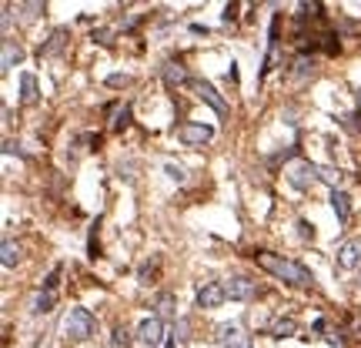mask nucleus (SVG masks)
<instances>
[{
	"mask_svg": "<svg viewBox=\"0 0 361 348\" xmlns=\"http://www.w3.org/2000/svg\"><path fill=\"white\" fill-rule=\"evenodd\" d=\"M254 261L267 271V275H274L278 281H288V285H298V288H311L315 285V275L304 268L301 261H291L285 254H274V252H254Z\"/></svg>",
	"mask_w": 361,
	"mask_h": 348,
	"instance_id": "f257e3e1",
	"label": "nucleus"
},
{
	"mask_svg": "<svg viewBox=\"0 0 361 348\" xmlns=\"http://www.w3.org/2000/svg\"><path fill=\"white\" fill-rule=\"evenodd\" d=\"M94 329H97V322L87 308H71L67 318H64V335H67L71 342H87V338L94 335Z\"/></svg>",
	"mask_w": 361,
	"mask_h": 348,
	"instance_id": "f03ea898",
	"label": "nucleus"
},
{
	"mask_svg": "<svg viewBox=\"0 0 361 348\" xmlns=\"http://www.w3.org/2000/svg\"><path fill=\"white\" fill-rule=\"evenodd\" d=\"M285 177H288L291 188L308 191V188L318 181V164H311V161H294V164H288L285 168Z\"/></svg>",
	"mask_w": 361,
	"mask_h": 348,
	"instance_id": "7ed1b4c3",
	"label": "nucleus"
},
{
	"mask_svg": "<svg viewBox=\"0 0 361 348\" xmlns=\"http://www.w3.org/2000/svg\"><path fill=\"white\" fill-rule=\"evenodd\" d=\"M137 342H141V348H157L164 342V322H161L157 315L144 318V322L137 325Z\"/></svg>",
	"mask_w": 361,
	"mask_h": 348,
	"instance_id": "20e7f679",
	"label": "nucleus"
},
{
	"mask_svg": "<svg viewBox=\"0 0 361 348\" xmlns=\"http://www.w3.org/2000/svg\"><path fill=\"white\" fill-rule=\"evenodd\" d=\"M224 285V295H228L231 302H251V298H258V281H251V278H228V281H221Z\"/></svg>",
	"mask_w": 361,
	"mask_h": 348,
	"instance_id": "39448f33",
	"label": "nucleus"
},
{
	"mask_svg": "<svg viewBox=\"0 0 361 348\" xmlns=\"http://www.w3.org/2000/svg\"><path fill=\"white\" fill-rule=\"evenodd\" d=\"M224 302H228V295H224L221 281H204L197 288V308H221Z\"/></svg>",
	"mask_w": 361,
	"mask_h": 348,
	"instance_id": "423d86ee",
	"label": "nucleus"
},
{
	"mask_svg": "<svg viewBox=\"0 0 361 348\" xmlns=\"http://www.w3.org/2000/svg\"><path fill=\"white\" fill-rule=\"evenodd\" d=\"M177 137H181V144H188V148H204L214 131H211L208 124H181L177 128Z\"/></svg>",
	"mask_w": 361,
	"mask_h": 348,
	"instance_id": "0eeeda50",
	"label": "nucleus"
},
{
	"mask_svg": "<svg viewBox=\"0 0 361 348\" xmlns=\"http://www.w3.org/2000/svg\"><path fill=\"white\" fill-rule=\"evenodd\" d=\"M214 342L221 348H251V338L241 331V325H218Z\"/></svg>",
	"mask_w": 361,
	"mask_h": 348,
	"instance_id": "6e6552de",
	"label": "nucleus"
},
{
	"mask_svg": "<svg viewBox=\"0 0 361 348\" xmlns=\"http://www.w3.org/2000/svg\"><path fill=\"white\" fill-rule=\"evenodd\" d=\"M188 87H191V91H194V94H197V97H201L204 104H211V107H214L218 114H228V101H224V97L218 94V91L211 87L208 80H191Z\"/></svg>",
	"mask_w": 361,
	"mask_h": 348,
	"instance_id": "1a4fd4ad",
	"label": "nucleus"
},
{
	"mask_svg": "<svg viewBox=\"0 0 361 348\" xmlns=\"http://www.w3.org/2000/svg\"><path fill=\"white\" fill-rule=\"evenodd\" d=\"M161 78L168 80L171 87H177V84H191V78H188V71H184V64L181 60H164V67H161Z\"/></svg>",
	"mask_w": 361,
	"mask_h": 348,
	"instance_id": "9d476101",
	"label": "nucleus"
},
{
	"mask_svg": "<svg viewBox=\"0 0 361 348\" xmlns=\"http://www.w3.org/2000/svg\"><path fill=\"white\" fill-rule=\"evenodd\" d=\"M358 261H361V241H344L342 248H338V265L342 268H358Z\"/></svg>",
	"mask_w": 361,
	"mask_h": 348,
	"instance_id": "9b49d317",
	"label": "nucleus"
},
{
	"mask_svg": "<svg viewBox=\"0 0 361 348\" xmlns=\"http://www.w3.org/2000/svg\"><path fill=\"white\" fill-rule=\"evenodd\" d=\"M331 208H335V214H338V221L342 225H348L351 221V198L338 188V191H331Z\"/></svg>",
	"mask_w": 361,
	"mask_h": 348,
	"instance_id": "f8f14e48",
	"label": "nucleus"
},
{
	"mask_svg": "<svg viewBox=\"0 0 361 348\" xmlns=\"http://www.w3.org/2000/svg\"><path fill=\"white\" fill-rule=\"evenodd\" d=\"M267 331H271V338H291V335H298V322L294 318H274Z\"/></svg>",
	"mask_w": 361,
	"mask_h": 348,
	"instance_id": "ddd939ff",
	"label": "nucleus"
},
{
	"mask_svg": "<svg viewBox=\"0 0 361 348\" xmlns=\"http://www.w3.org/2000/svg\"><path fill=\"white\" fill-rule=\"evenodd\" d=\"M20 58H24V54H20V47H14V40H3V54H0V71L7 74V71H10L14 64H20Z\"/></svg>",
	"mask_w": 361,
	"mask_h": 348,
	"instance_id": "4468645a",
	"label": "nucleus"
},
{
	"mask_svg": "<svg viewBox=\"0 0 361 348\" xmlns=\"http://www.w3.org/2000/svg\"><path fill=\"white\" fill-rule=\"evenodd\" d=\"M20 101L24 104H37V80H34V74H20Z\"/></svg>",
	"mask_w": 361,
	"mask_h": 348,
	"instance_id": "2eb2a0df",
	"label": "nucleus"
},
{
	"mask_svg": "<svg viewBox=\"0 0 361 348\" xmlns=\"http://www.w3.org/2000/svg\"><path fill=\"white\" fill-rule=\"evenodd\" d=\"M315 67H318V60L311 58V54H301V58L294 60V78L298 80H308L315 74Z\"/></svg>",
	"mask_w": 361,
	"mask_h": 348,
	"instance_id": "dca6fc26",
	"label": "nucleus"
},
{
	"mask_svg": "<svg viewBox=\"0 0 361 348\" xmlns=\"http://www.w3.org/2000/svg\"><path fill=\"white\" fill-rule=\"evenodd\" d=\"M157 318H177V302H174L171 291H164L157 298Z\"/></svg>",
	"mask_w": 361,
	"mask_h": 348,
	"instance_id": "f3484780",
	"label": "nucleus"
},
{
	"mask_svg": "<svg viewBox=\"0 0 361 348\" xmlns=\"http://www.w3.org/2000/svg\"><path fill=\"white\" fill-rule=\"evenodd\" d=\"M64 37H67V31H54V34H51V44H47V47H40V58H54V54H60Z\"/></svg>",
	"mask_w": 361,
	"mask_h": 348,
	"instance_id": "a211bd4d",
	"label": "nucleus"
},
{
	"mask_svg": "<svg viewBox=\"0 0 361 348\" xmlns=\"http://www.w3.org/2000/svg\"><path fill=\"white\" fill-rule=\"evenodd\" d=\"M20 261V245H14L10 238L3 241V268H14Z\"/></svg>",
	"mask_w": 361,
	"mask_h": 348,
	"instance_id": "6ab92c4d",
	"label": "nucleus"
},
{
	"mask_svg": "<svg viewBox=\"0 0 361 348\" xmlns=\"http://www.w3.org/2000/svg\"><path fill=\"white\" fill-rule=\"evenodd\" d=\"M318 177L331 184V191H338V184H342V171H338V168H328V164H324V168H318Z\"/></svg>",
	"mask_w": 361,
	"mask_h": 348,
	"instance_id": "aec40b11",
	"label": "nucleus"
},
{
	"mask_svg": "<svg viewBox=\"0 0 361 348\" xmlns=\"http://www.w3.org/2000/svg\"><path fill=\"white\" fill-rule=\"evenodd\" d=\"M51 308H54V291H40L37 298H34V311L44 315V311H51Z\"/></svg>",
	"mask_w": 361,
	"mask_h": 348,
	"instance_id": "412c9836",
	"label": "nucleus"
},
{
	"mask_svg": "<svg viewBox=\"0 0 361 348\" xmlns=\"http://www.w3.org/2000/svg\"><path fill=\"white\" fill-rule=\"evenodd\" d=\"M134 342V331L127 325H117L114 329V348H127Z\"/></svg>",
	"mask_w": 361,
	"mask_h": 348,
	"instance_id": "4be33fe9",
	"label": "nucleus"
},
{
	"mask_svg": "<svg viewBox=\"0 0 361 348\" xmlns=\"http://www.w3.org/2000/svg\"><path fill=\"white\" fill-rule=\"evenodd\" d=\"M191 338V322L188 318H177L174 322V342H188Z\"/></svg>",
	"mask_w": 361,
	"mask_h": 348,
	"instance_id": "5701e85b",
	"label": "nucleus"
},
{
	"mask_svg": "<svg viewBox=\"0 0 361 348\" xmlns=\"http://www.w3.org/2000/svg\"><path fill=\"white\" fill-rule=\"evenodd\" d=\"M127 124H131V107H121V111H117V117H114V124H111V128H114V131H124Z\"/></svg>",
	"mask_w": 361,
	"mask_h": 348,
	"instance_id": "b1692460",
	"label": "nucleus"
},
{
	"mask_svg": "<svg viewBox=\"0 0 361 348\" xmlns=\"http://www.w3.org/2000/svg\"><path fill=\"white\" fill-rule=\"evenodd\" d=\"M342 128H344V131H355V134H361V114H344L342 117Z\"/></svg>",
	"mask_w": 361,
	"mask_h": 348,
	"instance_id": "393cba45",
	"label": "nucleus"
},
{
	"mask_svg": "<svg viewBox=\"0 0 361 348\" xmlns=\"http://www.w3.org/2000/svg\"><path fill=\"white\" fill-rule=\"evenodd\" d=\"M164 171H168V177H171V181H177V184H184V181H188V171H184L181 164H168Z\"/></svg>",
	"mask_w": 361,
	"mask_h": 348,
	"instance_id": "a878e982",
	"label": "nucleus"
},
{
	"mask_svg": "<svg viewBox=\"0 0 361 348\" xmlns=\"http://www.w3.org/2000/svg\"><path fill=\"white\" fill-rule=\"evenodd\" d=\"M111 37H114V31H111V27H97V31H94V44H100V47H107Z\"/></svg>",
	"mask_w": 361,
	"mask_h": 348,
	"instance_id": "bb28decb",
	"label": "nucleus"
},
{
	"mask_svg": "<svg viewBox=\"0 0 361 348\" xmlns=\"http://www.w3.org/2000/svg\"><path fill=\"white\" fill-rule=\"evenodd\" d=\"M17 10H27L24 20H34V17H37V10H44V3H20Z\"/></svg>",
	"mask_w": 361,
	"mask_h": 348,
	"instance_id": "cd10ccee",
	"label": "nucleus"
},
{
	"mask_svg": "<svg viewBox=\"0 0 361 348\" xmlns=\"http://www.w3.org/2000/svg\"><path fill=\"white\" fill-rule=\"evenodd\" d=\"M298 234H301V241H311V238H315V228L301 218V221H298Z\"/></svg>",
	"mask_w": 361,
	"mask_h": 348,
	"instance_id": "c85d7f7f",
	"label": "nucleus"
},
{
	"mask_svg": "<svg viewBox=\"0 0 361 348\" xmlns=\"http://www.w3.org/2000/svg\"><path fill=\"white\" fill-rule=\"evenodd\" d=\"M58 278H60V268H54V271H51V275H47V281H44V288H47V291H54V288H58Z\"/></svg>",
	"mask_w": 361,
	"mask_h": 348,
	"instance_id": "c756f323",
	"label": "nucleus"
},
{
	"mask_svg": "<svg viewBox=\"0 0 361 348\" xmlns=\"http://www.w3.org/2000/svg\"><path fill=\"white\" fill-rule=\"evenodd\" d=\"M127 84V74H111L107 78V87H124Z\"/></svg>",
	"mask_w": 361,
	"mask_h": 348,
	"instance_id": "7c9ffc66",
	"label": "nucleus"
},
{
	"mask_svg": "<svg viewBox=\"0 0 361 348\" xmlns=\"http://www.w3.org/2000/svg\"><path fill=\"white\" fill-rule=\"evenodd\" d=\"M238 17V3H228V7H224V20H234Z\"/></svg>",
	"mask_w": 361,
	"mask_h": 348,
	"instance_id": "2f4dec72",
	"label": "nucleus"
},
{
	"mask_svg": "<svg viewBox=\"0 0 361 348\" xmlns=\"http://www.w3.org/2000/svg\"><path fill=\"white\" fill-rule=\"evenodd\" d=\"M358 114H361V91H358Z\"/></svg>",
	"mask_w": 361,
	"mask_h": 348,
	"instance_id": "473e14b6",
	"label": "nucleus"
},
{
	"mask_svg": "<svg viewBox=\"0 0 361 348\" xmlns=\"http://www.w3.org/2000/svg\"><path fill=\"white\" fill-rule=\"evenodd\" d=\"M171 348H174V345H171Z\"/></svg>",
	"mask_w": 361,
	"mask_h": 348,
	"instance_id": "72a5a7b5",
	"label": "nucleus"
}]
</instances>
